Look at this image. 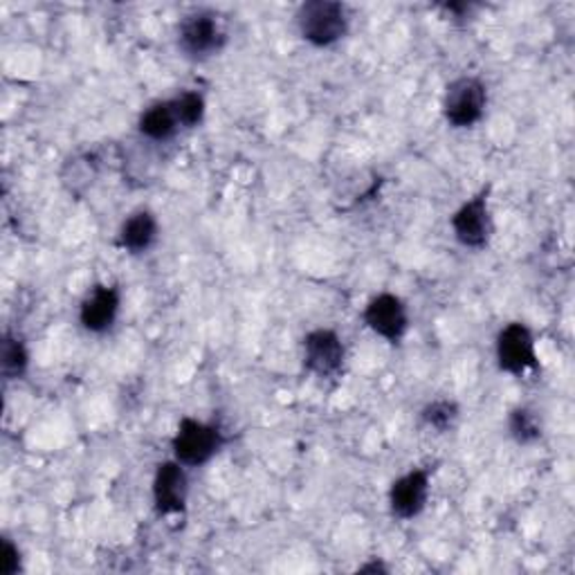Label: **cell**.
Listing matches in <instances>:
<instances>
[{"label": "cell", "mask_w": 575, "mask_h": 575, "mask_svg": "<svg viewBox=\"0 0 575 575\" xmlns=\"http://www.w3.org/2000/svg\"><path fill=\"white\" fill-rule=\"evenodd\" d=\"M0 364H3V373L8 380L21 377L28 369V351L21 340L6 336L3 349H0Z\"/></svg>", "instance_id": "obj_15"}, {"label": "cell", "mask_w": 575, "mask_h": 575, "mask_svg": "<svg viewBox=\"0 0 575 575\" xmlns=\"http://www.w3.org/2000/svg\"><path fill=\"white\" fill-rule=\"evenodd\" d=\"M497 360L508 373H524L537 366L535 340L524 324H508L497 338Z\"/></svg>", "instance_id": "obj_6"}, {"label": "cell", "mask_w": 575, "mask_h": 575, "mask_svg": "<svg viewBox=\"0 0 575 575\" xmlns=\"http://www.w3.org/2000/svg\"><path fill=\"white\" fill-rule=\"evenodd\" d=\"M304 362L317 375H336L344 364V344L333 331H312L304 340Z\"/></svg>", "instance_id": "obj_8"}, {"label": "cell", "mask_w": 575, "mask_h": 575, "mask_svg": "<svg viewBox=\"0 0 575 575\" xmlns=\"http://www.w3.org/2000/svg\"><path fill=\"white\" fill-rule=\"evenodd\" d=\"M171 104L180 126H184V129H194L205 115V99L199 93H182L175 99H171Z\"/></svg>", "instance_id": "obj_16"}, {"label": "cell", "mask_w": 575, "mask_h": 575, "mask_svg": "<svg viewBox=\"0 0 575 575\" xmlns=\"http://www.w3.org/2000/svg\"><path fill=\"white\" fill-rule=\"evenodd\" d=\"M178 41L187 56L207 58L221 52L225 43V30L214 12H194L182 21Z\"/></svg>", "instance_id": "obj_4"}, {"label": "cell", "mask_w": 575, "mask_h": 575, "mask_svg": "<svg viewBox=\"0 0 575 575\" xmlns=\"http://www.w3.org/2000/svg\"><path fill=\"white\" fill-rule=\"evenodd\" d=\"M223 445L221 429L194 418H184L173 436V455L180 466H203Z\"/></svg>", "instance_id": "obj_2"}, {"label": "cell", "mask_w": 575, "mask_h": 575, "mask_svg": "<svg viewBox=\"0 0 575 575\" xmlns=\"http://www.w3.org/2000/svg\"><path fill=\"white\" fill-rule=\"evenodd\" d=\"M459 418V407L450 401H434L423 409V423L436 432L452 429Z\"/></svg>", "instance_id": "obj_17"}, {"label": "cell", "mask_w": 575, "mask_h": 575, "mask_svg": "<svg viewBox=\"0 0 575 575\" xmlns=\"http://www.w3.org/2000/svg\"><path fill=\"white\" fill-rule=\"evenodd\" d=\"M299 30L301 36L317 45L327 47L344 39L349 30V17L347 10L340 3H331V0H315V3H306L299 14Z\"/></svg>", "instance_id": "obj_1"}, {"label": "cell", "mask_w": 575, "mask_h": 575, "mask_svg": "<svg viewBox=\"0 0 575 575\" xmlns=\"http://www.w3.org/2000/svg\"><path fill=\"white\" fill-rule=\"evenodd\" d=\"M158 238V221L151 212H136L119 230V245L134 254L147 252Z\"/></svg>", "instance_id": "obj_12"}, {"label": "cell", "mask_w": 575, "mask_h": 575, "mask_svg": "<svg viewBox=\"0 0 575 575\" xmlns=\"http://www.w3.org/2000/svg\"><path fill=\"white\" fill-rule=\"evenodd\" d=\"M364 322L373 333L396 344L407 333L409 317H407L405 304L396 295L385 292L369 301V306L364 310Z\"/></svg>", "instance_id": "obj_5"}, {"label": "cell", "mask_w": 575, "mask_h": 575, "mask_svg": "<svg viewBox=\"0 0 575 575\" xmlns=\"http://www.w3.org/2000/svg\"><path fill=\"white\" fill-rule=\"evenodd\" d=\"M119 310V292L110 286H97L82 304L79 319L86 331L104 333L113 327Z\"/></svg>", "instance_id": "obj_11"}, {"label": "cell", "mask_w": 575, "mask_h": 575, "mask_svg": "<svg viewBox=\"0 0 575 575\" xmlns=\"http://www.w3.org/2000/svg\"><path fill=\"white\" fill-rule=\"evenodd\" d=\"M19 568H21L19 549L10 540H6L3 542V573L6 575H14Z\"/></svg>", "instance_id": "obj_18"}, {"label": "cell", "mask_w": 575, "mask_h": 575, "mask_svg": "<svg viewBox=\"0 0 575 575\" xmlns=\"http://www.w3.org/2000/svg\"><path fill=\"white\" fill-rule=\"evenodd\" d=\"M508 427H510V434H513V438L522 445L535 443L542 436V425H540L535 412H531L526 407H520V409L510 414Z\"/></svg>", "instance_id": "obj_14"}, {"label": "cell", "mask_w": 575, "mask_h": 575, "mask_svg": "<svg viewBox=\"0 0 575 575\" xmlns=\"http://www.w3.org/2000/svg\"><path fill=\"white\" fill-rule=\"evenodd\" d=\"M455 236L466 247H483L492 234V219L488 207V189L468 201L452 219Z\"/></svg>", "instance_id": "obj_7"}, {"label": "cell", "mask_w": 575, "mask_h": 575, "mask_svg": "<svg viewBox=\"0 0 575 575\" xmlns=\"http://www.w3.org/2000/svg\"><path fill=\"white\" fill-rule=\"evenodd\" d=\"M486 104H488L486 86L477 77H461L447 86L443 99V113L445 119L452 126H457V129H470V126H475L483 117Z\"/></svg>", "instance_id": "obj_3"}, {"label": "cell", "mask_w": 575, "mask_h": 575, "mask_svg": "<svg viewBox=\"0 0 575 575\" xmlns=\"http://www.w3.org/2000/svg\"><path fill=\"white\" fill-rule=\"evenodd\" d=\"M187 475L180 468V464H162L158 466L156 479H153V501L160 515H173L182 513L187 503Z\"/></svg>", "instance_id": "obj_9"}, {"label": "cell", "mask_w": 575, "mask_h": 575, "mask_svg": "<svg viewBox=\"0 0 575 575\" xmlns=\"http://www.w3.org/2000/svg\"><path fill=\"white\" fill-rule=\"evenodd\" d=\"M180 129L178 115L171 102H158L149 106L140 117V131L149 140H169Z\"/></svg>", "instance_id": "obj_13"}, {"label": "cell", "mask_w": 575, "mask_h": 575, "mask_svg": "<svg viewBox=\"0 0 575 575\" xmlns=\"http://www.w3.org/2000/svg\"><path fill=\"white\" fill-rule=\"evenodd\" d=\"M427 494H429V477L425 470H412L409 475L401 477L390 492L394 515L401 520H412L420 515V510L427 503Z\"/></svg>", "instance_id": "obj_10"}]
</instances>
